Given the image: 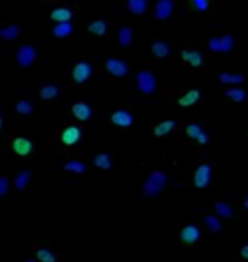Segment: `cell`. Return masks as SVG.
Returning a JSON list of instances; mask_svg holds the SVG:
<instances>
[{
	"label": "cell",
	"mask_w": 248,
	"mask_h": 262,
	"mask_svg": "<svg viewBox=\"0 0 248 262\" xmlns=\"http://www.w3.org/2000/svg\"><path fill=\"white\" fill-rule=\"evenodd\" d=\"M53 35L55 37H70V35H74V26L70 22H61V24L55 26Z\"/></svg>",
	"instance_id": "obj_21"
},
{
	"label": "cell",
	"mask_w": 248,
	"mask_h": 262,
	"mask_svg": "<svg viewBox=\"0 0 248 262\" xmlns=\"http://www.w3.org/2000/svg\"><path fill=\"white\" fill-rule=\"evenodd\" d=\"M200 98H202L200 90H190V92H186L185 96L179 99V105L181 107H194L200 101Z\"/></svg>",
	"instance_id": "obj_17"
},
{
	"label": "cell",
	"mask_w": 248,
	"mask_h": 262,
	"mask_svg": "<svg viewBox=\"0 0 248 262\" xmlns=\"http://www.w3.org/2000/svg\"><path fill=\"white\" fill-rule=\"evenodd\" d=\"M200 237H202V231H200V228L196 224H188L181 231V241L185 245H196L200 241Z\"/></svg>",
	"instance_id": "obj_9"
},
{
	"label": "cell",
	"mask_w": 248,
	"mask_h": 262,
	"mask_svg": "<svg viewBox=\"0 0 248 262\" xmlns=\"http://www.w3.org/2000/svg\"><path fill=\"white\" fill-rule=\"evenodd\" d=\"M233 47H235L233 35H219V37H212L208 41V49L212 53H229Z\"/></svg>",
	"instance_id": "obj_4"
},
{
	"label": "cell",
	"mask_w": 248,
	"mask_h": 262,
	"mask_svg": "<svg viewBox=\"0 0 248 262\" xmlns=\"http://www.w3.org/2000/svg\"><path fill=\"white\" fill-rule=\"evenodd\" d=\"M216 212L217 216H221L225 220H231L233 218V208L229 204H225V202H216Z\"/></svg>",
	"instance_id": "obj_30"
},
{
	"label": "cell",
	"mask_w": 248,
	"mask_h": 262,
	"mask_svg": "<svg viewBox=\"0 0 248 262\" xmlns=\"http://www.w3.org/2000/svg\"><path fill=\"white\" fill-rule=\"evenodd\" d=\"M59 86H55V84H47V86H43L41 88V92H39V96L41 99H45V101H51V99L59 98Z\"/></svg>",
	"instance_id": "obj_22"
},
{
	"label": "cell",
	"mask_w": 248,
	"mask_h": 262,
	"mask_svg": "<svg viewBox=\"0 0 248 262\" xmlns=\"http://www.w3.org/2000/svg\"><path fill=\"white\" fill-rule=\"evenodd\" d=\"M92 76H93V68L86 61L74 65V68H72V80H74V84H86V82L92 80Z\"/></svg>",
	"instance_id": "obj_6"
},
{
	"label": "cell",
	"mask_w": 248,
	"mask_h": 262,
	"mask_svg": "<svg viewBox=\"0 0 248 262\" xmlns=\"http://www.w3.org/2000/svg\"><path fill=\"white\" fill-rule=\"evenodd\" d=\"M204 224H206V228L212 231V233H219L221 231V222H219L217 216H206Z\"/></svg>",
	"instance_id": "obj_32"
},
{
	"label": "cell",
	"mask_w": 248,
	"mask_h": 262,
	"mask_svg": "<svg viewBox=\"0 0 248 262\" xmlns=\"http://www.w3.org/2000/svg\"><path fill=\"white\" fill-rule=\"evenodd\" d=\"M219 82H221V84H231V86H235V84H243V82H245V76H243V74L223 72V74L219 76Z\"/></svg>",
	"instance_id": "obj_25"
},
{
	"label": "cell",
	"mask_w": 248,
	"mask_h": 262,
	"mask_svg": "<svg viewBox=\"0 0 248 262\" xmlns=\"http://www.w3.org/2000/svg\"><path fill=\"white\" fill-rule=\"evenodd\" d=\"M192 6L198 10V12H206L210 8V0H190Z\"/></svg>",
	"instance_id": "obj_36"
},
{
	"label": "cell",
	"mask_w": 248,
	"mask_h": 262,
	"mask_svg": "<svg viewBox=\"0 0 248 262\" xmlns=\"http://www.w3.org/2000/svg\"><path fill=\"white\" fill-rule=\"evenodd\" d=\"M26 262H35V261H26Z\"/></svg>",
	"instance_id": "obj_40"
},
{
	"label": "cell",
	"mask_w": 248,
	"mask_h": 262,
	"mask_svg": "<svg viewBox=\"0 0 248 262\" xmlns=\"http://www.w3.org/2000/svg\"><path fill=\"white\" fill-rule=\"evenodd\" d=\"M64 169L70 171V173H86L88 165L84 164V162H80V160H70V162L64 164Z\"/></svg>",
	"instance_id": "obj_28"
},
{
	"label": "cell",
	"mask_w": 248,
	"mask_h": 262,
	"mask_svg": "<svg viewBox=\"0 0 248 262\" xmlns=\"http://www.w3.org/2000/svg\"><path fill=\"white\" fill-rule=\"evenodd\" d=\"M165 187H167V175L161 173V171H154V173L148 177V181L144 183V195L155 198L163 193Z\"/></svg>",
	"instance_id": "obj_1"
},
{
	"label": "cell",
	"mask_w": 248,
	"mask_h": 262,
	"mask_svg": "<svg viewBox=\"0 0 248 262\" xmlns=\"http://www.w3.org/2000/svg\"><path fill=\"white\" fill-rule=\"evenodd\" d=\"M212 179H214V165L210 162H204V164L198 165L196 173H194V187L196 189H206L212 185Z\"/></svg>",
	"instance_id": "obj_2"
},
{
	"label": "cell",
	"mask_w": 248,
	"mask_h": 262,
	"mask_svg": "<svg viewBox=\"0 0 248 262\" xmlns=\"http://www.w3.org/2000/svg\"><path fill=\"white\" fill-rule=\"evenodd\" d=\"M30 179H31V171H22V173L16 175V179H14V187H16L18 191H24V189L28 187Z\"/></svg>",
	"instance_id": "obj_27"
},
{
	"label": "cell",
	"mask_w": 248,
	"mask_h": 262,
	"mask_svg": "<svg viewBox=\"0 0 248 262\" xmlns=\"http://www.w3.org/2000/svg\"><path fill=\"white\" fill-rule=\"evenodd\" d=\"M181 57H183V61H185L188 66L200 68V66L204 65V57H202V53H200V51H194V49H185V51L181 53Z\"/></svg>",
	"instance_id": "obj_15"
},
{
	"label": "cell",
	"mask_w": 248,
	"mask_h": 262,
	"mask_svg": "<svg viewBox=\"0 0 248 262\" xmlns=\"http://www.w3.org/2000/svg\"><path fill=\"white\" fill-rule=\"evenodd\" d=\"M105 70H107L111 76H115V78H124V76H128L130 66L126 65V61H123V59L109 57V59L105 61Z\"/></svg>",
	"instance_id": "obj_5"
},
{
	"label": "cell",
	"mask_w": 248,
	"mask_h": 262,
	"mask_svg": "<svg viewBox=\"0 0 248 262\" xmlns=\"http://www.w3.org/2000/svg\"><path fill=\"white\" fill-rule=\"evenodd\" d=\"M241 257H243L245 261H248V245H245V247L241 249Z\"/></svg>",
	"instance_id": "obj_37"
},
{
	"label": "cell",
	"mask_w": 248,
	"mask_h": 262,
	"mask_svg": "<svg viewBox=\"0 0 248 262\" xmlns=\"http://www.w3.org/2000/svg\"><path fill=\"white\" fill-rule=\"evenodd\" d=\"M16 111H18L20 115H31V113H33V103L28 101V99L18 101V103H16Z\"/></svg>",
	"instance_id": "obj_33"
},
{
	"label": "cell",
	"mask_w": 248,
	"mask_h": 262,
	"mask_svg": "<svg viewBox=\"0 0 248 262\" xmlns=\"http://www.w3.org/2000/svg\"><path fill=\"white\" fill-rule=\"evenodd\" d=\"M20 33H22L20 26H16V24H8V26H2V30H0V37H2V39H6V41H14Z\"/></svg>",
	"instance_id": "obj_19"
},
{
	"label": "cell",
	"mask_w": 248,
	"mask_h": 262,
	"mask_svg": "<svg viewBox=\"0 0 248 262\" xmlns=\"http://www.w3.org/2000/svg\"><path fill=\"white\" fill-rule=\"evenodd\" d=\"M245 208H247V210H248V196L245 198Z\"/></svg>",
	"instance_id": "obj_38"
},
{
	"label": "cell",
	"mask_w": 248,
	"mask_h": 262,
	"mask_svg": "<svg viewBox=\"0 0 248 262\" xmlns=\"http://www.w3.org/2000/svg\"><path fill=\"white\" fill-rule=\"evenodd\" d=\"M37 261L39 262H57L55 253H51L49 249H39L37 251Z\"/></svg>",
	"instance_id": "obj_34"
},
{
	"label": "cell",
	"mask_w": 248,
	"mask_h": 262,
	"mask_svg": "<svg viewBox=\"0 0 248 262\" xmlns=\"http://www.w3.org/2000/svg\"><path fill=\"white\" fill-rule=\"evenodd\" d=\"M72 16H74V10L72 8H57V10H53V14H51V18L55 20V22H70L72 20Z\"/></svg>",
	"instance_id": "obj_18"
},
{
	"label": "cell",
	"mask_w": 248,
	"mask_h": 262,
	"mask_svg": "<svg viewBox=\"0 0 248 262\" xmlns=\"http://www.w3.org/2000/svg\"><path fill=\"white\" fill-rule=\"evenodd\" d=\"M227 98L237 103H243V101H247V92L241 88H231V90H227Z\"/></svg>",
	"instance_id": "obj_31"
},
{
	"label": "cell",
	"mask_w": 248,
	"mask_h": 262,
	"mask_svg": "<svg viewBox=\"0 0 248 262\" xmlns=\"http://www.w3.org/2000/svg\"><path fill=\"white\" fill-rule=\"evenodd\" d=\"M175 12V2L173 0H157L155 4V18L157 20H169Z\"/></svg>",
	"instance_id": "obj_11"
},
{
	"label": "cell",
	"mask_w": 248,
	"mask_h": 262,
	"mask_svg": "<svg viewBox=\"0 0 248 262\" xmlns=\"http://www.w3.org/2000/svg\"><path fill=\"white\" fill-rule=\"evenodd\" d=\"M82 140V129L80 127H66L64 131L61 132V142L64 146H68V148H72V146H76L78 142Z\"/></svg>",
	"instance_id": "obj_8"
},
{
	"label": "cell",
	"mask_w": 248,
	"mask_h": 262,
	"mask_svg": "<svg viewBox=\"0 0 248 262\" xmlns=\"http://www.w3.org/2000/svg\"><path fill=\"white\" fill-rule=\"evenodd\" d=\"M93 165H95V167H99V169L109 171V169H113V158H111L109 154H99V156H95Z\"/></svg>",
	"instance_id": "obj_24"
},
{
	"label": "cell",
	"mask_w": 248,
	"mask_h": 262,
	"mask_svg": "<svg viewBox=\"0 0 248 262\" xmlns=\"http://www.w3.org/2000/svg\"><path fill=\"white\" fill-rule=\"evenodd\" d=\"M72 115L78 119V121H90L93 115V109L90 103H86V101H78V103H74V107H72Z\"/></svg>",
	"instance_id": "obj_14"
},
{
	"label": "cell",
	"mask_w": 248,
	"mask_h": 262,
	"mask_svg": "<svg viewBox=\"0 0 248 262\" xmlns=\"http://www.w3.org/2000/svg\"><path fill=\"white\" fill-rule=\"evenodd\" d=\"M152 53H154L155 59H165V57H169V53H171V47H169V43L167 41H154V45H152Z\"/></svg>",
	"instance_id": "obj_16"
},
{
	"label": "cell",
	"mask_w": 248,
	"mask_h": 262,
	"mask_svg": "<svg viewBox=\"0 0 248 262\" xmlns=\"http://www.w3.org/2000/svg\"><path fill=\"white\" fill-rule=\"evenodd\" d=\"M37 59V49L33 45H22L16 53V61H18V66L22 68H30Z\"/></svg>",
	"instance_id": "obj_7"
},
{
	"label": "cell",
	"mask_w": 248,
	"mask_h": 262,
	"mask_svg": "<svg viewBox=\"0 0 248 262\" xmlns=\"http://www.w3.org/2000/svg\"><path fill=\"white\" fill-rule=\"evenodd\" d=\"M186 134H188V138L196 140V142H198V144H202V146L210 144V134L204 131L200 125H194V123L186 125Z\"/></svg>",
	"instance_id": "obj_10"
},
{
	"label": "cell",
	"mask_w": 248,
	"mask_h": 262,
	"mask_svg": "<svg viewBox=\"0 0 248 262\" xmlns=\"http://www.w3.org/2000/svg\"><path fill=\"white\" fill-rule=\"evenodd\" d=\"M8 193H10V181H8V177L0 175V198L8 196Z\"/></svg>",
	"instance_id": "obj_35"
},
{
	"label": "cell",
	"mask_w": 248,
	"mask_h": 262,
	"mask_svg": "<svg viewBox=\"0 0 248 262\" xmlns=\"http://www.w3.org/2000/svg\"><path fill=\"white\" fill-rule=\"evenodd\" d=\"M132 39H134L132 30H130L128 26H123L121 32H119V43H121L123 47H128V45H132Z\"/></svg>",
	"instance_id": "obj_29"
},
{
	"label": "cell",
	"mask_w": 248,
	"mask_h": 262,
	"mask_svg": "<svg viewBox=\"0 0 248 262\" xmlns=\"http://www.w3.org/2000/svg\"><path fill=\"white\" fill-rule=\"evenodd\" d=\"M128 10L134 14V16H144L146 10H148V0H128Z\"/></svg>",
	"instance_id": "obj_20"
},
{
	"label": "cell",
	"mask_w": 248,
	"mask_h": 262,
	"mask_svg": "<svg viewBox=\"0 0 248 262\" xmlns=\"http://www.w3.org/2000/svg\"><path fill=\"white\" fill-rule=\"evenodd\" d=\"M175 127H177L175 121H163V123H159L154 129V134L155 136H167V134H171V132L175 131Z\"/></svg>",
	"instance_id": "obj_23"
},
{
	"label": "cell",
	"mask_w": 248,
	"mask_h": 262,
	"mask_svg": "<svg viewBox=\"0 0 248 262\" xmlns=\"http://www.w3.org/2000/svg\"><path fill=\"white\" fill-rule=\"evenodd\" d=\"M0 129H2V117H0Z\"/></svg>",
	"instance_id": "obj_39"
},
{
	"label": "cell",
	"mask_w": 248,
	"mask_h": 262,
	"mask_svg": "<svg viewBox=\"0 0 248 262\" xmlns=\"http://www.w3.org/2000/svg\"><path fill=\"white\" fill-rule=\"evenodd\" d=\"M111 121H113V125L119 127V129H128V127H132L134 117H132V113H128L126 109H119V111H115V113L111 115Z\"/></svg>",
	"instance_id": "obj_12"
},
{
	"label": "cell",
	"mask_w": 248,
	"mask_h": 262,
	"mask_svg": "<svg viewBox=\"0 0 248 262\" xmlns=\"http://www.w3.org/2000/svg\"><path fill=\"white\" fill-rule=\"evenodd\" d=\"M12 150L20 158H28L31 152H33V142L28 140V138H14L12 140Z\"/></svg>",
	"instance_id": "obj_13"
},
{
	"label": "cell",
	"mask_w": 248,
	"mask_h": 262,
	"mask_svg": "<svg viewBox=\"0 0 248 262\" xmlns=\"http://www.w3.org/2000/svg\"><path fill=\"white\" fill-rule=\"evenodd\" d=\"M136 84H138V90H140L144 96H154L155 92H157V78H155L154 72H150V70L138 72Z\"/></svg>",
	"instance_id": "obj_3"
},
{
	"label": "cell",
	"mask_w": 248,
	"mask_h": 262,
	"mask_svg": "<svg viewBox=\"0 0 248 262\" xmlns=\"http://www.w3.org/2000/svg\"><path fill=\"white\" fill-rule=\"evenodd\" d=\"M88 30H90V33H93V35H105L107 30H109V26H107L105 20H93L92 24L88 26Z\"/></svg>",
	"instance_id": "obj_26"
}]
</instances>
